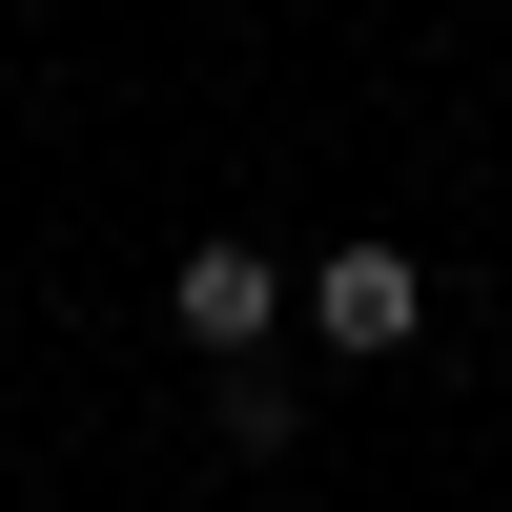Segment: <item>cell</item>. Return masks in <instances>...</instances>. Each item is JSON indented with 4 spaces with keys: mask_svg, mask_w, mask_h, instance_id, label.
Returning <instances> with one entry per match:
<instances>
[{
    "mask_svg": "<svg viewBox=\"0 0 512 512\" xmlns=\"http://www.w3.org/2000/svg\"><path fill=\"white\" fill-rule=\"evenodd\" d=\"M287 308H308V328H328V349H349V369H369V349H410V328H431V267H410V246H328V267H308V287H287Z\"/></svg>",
    "mask_w": 512,
    "mask_h": 512,
    "instance_id": "6da1fadb",
    "label": "cell"
},
{
    "mask_svg": "<svg viewBox=\"0 0 512 512\" xmlns=\"http://www.w3.org/2000/svg\"><path fill=\"white\" fill-rule=\"evenodd\" d=\"M164 308H185V349H205V369H246V349H267V328H287V267H267V246H226V226H205Z\"/></svg>",
    "mask_w": 512,
    "mask_h": 512,
    "instance_id": "7a4b0ae2",
    "label": "cell"
}]
</instances>
